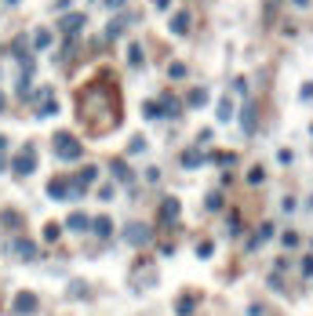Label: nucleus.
Listing matches in <instances>:
<instances>
[{"label":"nucleus","mask_w":313,"mask_h":316,"mask_svg":"<svg viewBox=\"0 0 313 316\" xmlns=\"http://www.w3.org/2000/svg\"><path fill=\"white\" fill-rule=\"evenodd\" d=\"M55 153H58V160H81V156H84L81 142L69 138L66 131H62V135H55Z\"/></svg>","instance_id":"1"},{"label":"nucleus","mask_w":313,"mask_h":316,"mask_svg":"<svg viewBox=\"0 0 313 316\" xmlns=\"http://www.w3.org/2000/svg\"><path fill=\"white\" fill-rule=\"evenodd\" d=\"M36 309H41V298H36L33 291H18L11 298V316H33Z\"/></svg>","instance_id":"2"},{"label":"nucleus","mask_w":313,"mask_h":316,"mask_svg":"<svg viewBox=\"0 0 313 316\" xmlns=\"http://www.w3.org/2000/svg\"><path fill=\"white\" fill-rule=\"evenodd\" d=\"M33 167H36V153H33V145H26L15 160H11V171L15 175H33Z\"/></svg>","instance_id":"3"},{"label":"nucleus","mask_w":313,"mask_h":316,"mask_svg":"<svg viewBox=\"0 0 313 316\" xmlns=\"http://www.w3.org/2000/svg\"><path fill=\"white\" fill-rule=\"evenodd\" d=\"M124 240H128V244H135V247L149 244V225H142V222H131V225L124 229Z\"/></svg>","instance_id":"4"},{"label":"nucleus","mask_w":313,"mask_h":316,"mask_svg":"<svg viewBox=\"0 0 313 316\" xmlns=\"http://www.w3.org/2000/svg\"><path fill=\"white\" fill-rule=\"evenodd\" d=\"M11 251H15L22 262H33L36 255H41V251H36V244H33V240H26V236H15V240H11Z\"/></svg>","instance_id":"5"},{"label":"nucleus","mask_w":313,"mask_h":316,"mask_svg":"<svg viewBox=\"0 0 313 316\" xmlns=\"http://www.w3.org/2000/svg\"><path fill=\"white\" fill-rule=\"evenodd\" d=\"M66 229H69V233H88V229H91V218L81 215V211H73V215L66 218Z\"/></svg>","instance_id":"6"},{"label":"nucleus","mask_w":313,"mask_h":316,"mask_svg":"<svg viewBox=\"0 0 313 316\" xmlns=\"http://www.w3.org/2000/svg\"><path fill=\"white\" fill-rule=\"evenodd\" d=\"M73 189H69V182H62V178H55V182H48V196L51 200H66Z\"/></svg>","instance_id":"7"},{"label":"nucleus","mask_w":313,"mask_h":316,"mask_svg":"<svg viewBox=\"0 0 313 316\" xmlns=\"http://www.w3.org/2000/svg\"><path fill=\"white\" fill-rule=\"evenodd\" d=\"M175 218H179V200L168 196V200L161 204V222H175Z\"/></svg>","instance_id":"8"},{"label":"nucleus","mask_w":313,"mask_h":316,"mask_svg":"<svg viewBox=\"0 0 313 316\" xmlns=\"http://www.w3.org/2000/svg\"><path fill=\"white\" fill-rule=\"evenodd\" d=\"M91 233H95V236H99V240H106V236H109V233H113V222H109V218H106V215H99V218H95V222H91Z\"/></svg>","instance_id":"9"},{"label":"nucleus","mask_w":313,"mask_h":316,"mask_svg":"<svg viewBox=\"0 0 313 316\" xmlns=\"http://www.w3.org/2000/svg\"><path fill=\"white\" fill-rule=\"evenodd\" d=\"M193 309H197V298H186V294H182V298L175 302V316H193Z\"/></svg>","instance_id":"10"},{"label":"nucleus","mask_w":313,"mask_h":316,"mask_svg":"<svg viewBox=\"0 0 313 316\" xmlns=\"http://www.w3.org/2000/svg\"><path fill=\"white\" fill-rule=\"evenodd\" d=\"M186 29H189V15L179 11V15L171 18V33H175V36H186Z\"/></svg>","instance_id":"11"},{"label":"nucleus","mask_w":313,"mask_h":316,"mask_svg":"<svg viewBox=\"0 0 313 316\" xmlns=\"http://www.w3.org/2000/svg\"><path fill=\"white\" fill-rule=\"evenodd\" d=\"M124 29H128V15H116V18L106 26V36H121Z\"/></svg>","instance_id":"12"},{"label":"nucleus","mask_w":313,"mask_h":316,"mask_svg":"<svg viewBox=\"0 0 313 316\" xmlns=\"http://www.w3.org/2000/svg\"><path fill=\"white\" fill-rule=\"evenodd\" d=\"M241 128L251 135L255 131V106H244V113H241Z\"/></svg>","instance_id":"13"},{"label":"nucleus","mask_w":313,"mask_h":316,"mask_svg":"<svg viewBox=\"0 0 313 316\" xmlns=\"http://www.w3.org/2000/svg\"><path fill=\"white\" fill-rule=\"evenodd\" d=\"M204 164V156L197 153V149H189V153H182V167H201Z\"/></svg>","instance_id":"14"},{"label":"nucleus","mask_w":313,"mask_h":316,"mask_svg":"<svg viewBox=\"0 0 313 316\" xmlns=\"http://www.w3.org/2000/svg\"><path fill=\"white\" fill-rule=\"evenodd\" d=\"M113 175H116V182H131V171L124 167V160H113Z\"/></svg>","instance_id":"15"},{"label":"nucleus","mask_w":313,"mask_h":316,"mask_svg":"<svg viewBox=\"0 0 313 316\" xmlns=\"http://www.w3.org/2000/svg\"><path fill=\"white\" fill-rule=\"evenodd\" d=\"M269 236H273V225H262V229H259V236H251V244H248V247L255 251V247H259L262 240H269Z\"/></svg>","instance_id":"16"},{"label":"nucleus","mask_w":313,"mask_h":316,"mask_svg":"<svg viewBox=\"0 0 313 316\" xmlns=\"http://www.w3.org/2000/svg\"><path fill=\"white\" fill-rule=\"evenodd\" d=\"M33 44H36V51H44V48H51V33H48V29H41V33L33 36Z\"/></svg>","instance_id":"17"},{"label":"nucleus","mask_w":313,"mask_h":316,"mask_svg":"<svg viewBox=\"0 0 313 316\" xmlns=\"http://www.w3.org/2000/svg\"><path fill=\"white\" fill-rule=\"evenodd\" d=\"M76 29H84V15H69L66 18V33H76Z\"/></svg>","instance_id":"18"},{"label":"nucleus","mask_w":313,"mask_h":316,"mask_svg":"<svg viewBox=\"0 0 313 316\" xmlns=\"http://www.w3.org/2000/svg\"><path fill=\"white\" fill-rule=\"evenodd\" d=\"M58 236H62V225H55V222H51V225H44V240H48V244H55Z\"/></svg>","instance_id":"19"},{"label":"nucleus","mask_w":313,"mask_h":316,"mask_svg":"<svg viewBox=\"0 0 313 316\" xmlns=\"http://www.w3.org/2000/svg\"><path fill=\"white\" fill-rule=\"evenodd\" d=\"M142 113L149 116V120H161V116H164V113H161V106H156V102H146V106H142Z\"/></svg>","instance_id":"20"},{"label":"nucleus","mask_w":313,"mask_h":316,"mask_svg":"<svg viewBox=\"0 0 313 316\" xmlns=\"http://www.w3.org/2000/svg\"><path fill=\"white\" fill-rule=\"evenodd\" d=\"M229 116H233V102L222 98V102H219V120H229Z\"/></svg>","instance_id":"21"},{"label":"nucleus","mask_w":313,"mask_h":316,"mask_svg":"<svg viewBox=\"0 0 313 316\" xmlns=\"http://www.w3.org/2000/svg\"><path fill=\"white\" fill-rule=\"evenodd\" d=\"M128 58H131V66H142V48L131 44V48H128Z\"/></svg>","instance_id":"22"},{"label":"nucleus","mask_w":313,"mask_h":316,"mask_svg":"<svg viewBox=\"0 0 313 316\" xmlns=\"http://www.w3.org/2000/svg\"><path fill=\"white\" fill-rule=\"evenodd\" d=\"M128 153H146V138H142V135H135V138H131V149H128Z\"/></svg>","instance_id":"23"},{"label":"nucleus","mask_w":313,"mask_h":316,"mask_svg":"<svg viewBox=\"0 0 313 316\" xmlns=\"http://www.w3.org/2000/svg\"><path fill=\"white\" fill-rule=\"evenodd\" d=\"M262 178H266V171H262V167H251V171H248V182H251V185H259Z\"/></svg>","instance_id":"24"},{"label":"nucleus","mask_w":313,"mask_h":316,"mask_svg":"<svg viewBox=\"0 0 313 316\" xmlns=\"http://www.w3.org/2000/svg\"><path fill=\"white\" fill-rule=\"evenodd\" d=\"M208 211H222V196H219V193L208 196Z\"/></svg>","instance_id":"25"},{"label":"nucleus","mask_w":313,"mask_h":316,"mask_svg":"<svg viewBox=\"0 0 313 316\" xmlns=\"http://www.w3.org/2000/svg\"><path fill=\"white\" fill-rule=\"evenodd\" d=\"M168 73H171V80H182V76H186V66H182V62H175Z\"/></svg>","instance_id":"26"},{"label":"nucleus","mask_w":313,"mask_h":316,"mask_svg":"<svg viewBox=\"0 0 313 316\" xmlns=\"http://www.w3.org/2000/svg\"><path fill=\"white\" fill-rule=\"evenodd\" d=\"M211 251H215V247H211L208 240H204V244H197V258H211Z\"/></svg>","instance_id":"27"},{"label":"nucleus","mask_w":313,"mask_h":316,"mask_svg":"<svg viewBox=\"0 0 313 316\" xmlns=\"http://www.w3.org/2000/svg\"><path fill=\"white\" fill-rule=\"evenodd\" d=\"M204 102H208L204 91H193V95H189V106H204Z\"/></svg>","instance_id":"28"},{"label":"nucleus","mask_w":313,"mask_h":316,"mask_svg":"<svg viewBox=\"0 0 313 316\" xmlns=\"http://www.w3.org/2000/svg\"><path fill=\"white\" fill-rule=\"evenodd\" d=\"M302 276H313V255L302 258Z\"/></svg>","instance_id":"29"},{"label":"nucleus","mask_w":313,"mask_h":316,"mask_svg":"<svg viewBox=\"0 0 313 316\" xmlns=\"http://www.w3.org/2000/svg\"><path fill=\"white\" fill-rule=\"evenodd\" d=\"M299 244V233H284V247H295Z\"/></svg>","instance_id":"30"},{"label":"nucleus","mask_w":313,"mask_h":316,"mask_svg":"<svg viewBox=\"0 0 313 316\" xmlns=\"http://www.w3.org/2000/svg\"><path fill=\"white\" fill-rule=\"evenodd\" d=\"M106 8H109V11H121V8H124V0H106Z\"/></svg>","instance_id":"31"},{"label":"nucleus","mask_w":313,"mask_h":316,"mask_svg":"<svg viewBox=\"0 0 313 316\" xmlns=\"http://www.w3.org/2000/svg\"><path fill=\"white\" fill-rule=\"evenodd\" d=\"M248 316H262V305H259V302H251V305H248Z\"/></svg>","instance_id":"32"},{"label":"nucleus","mask_w":313,"mask_h":316,"mask_svg":"<svg viewBox=\"0 0 313 316\" xmlns=\"http://www.w3.org/2000/svg\"><path fill=\"white\" fill-rule=\"evenodd\" d=\"M0 109H4V91H0Z\"/></svg>","instance_id":"33"},{"label":"nucleus","mask_w":313,"mask_h":316,"mask_svg":"<svg viewBox=\"0 0 313 316\" xmlns=\"http://www.w3.org/2000/svg\"><path fill=\"white\" fill-rule=\"evenodd\" d=\"M309 204H313V200H309Z\"/></svg>","instance_id":"34"}]
</instances>
